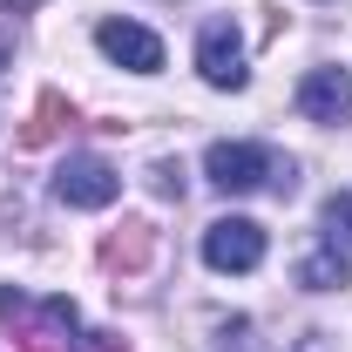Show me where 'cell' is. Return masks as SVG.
<instances>
[{"label":"cell","instance_id":"1","mask_svg":"<svg viewBox=\"0 0 352 352\" xmlns=\"http://www.w3.org/2000/svg\"><path fill=\"white\" fill-rule=\"evenodd\" d=\"M204 176L217 183L223 197H251V190L292 197V190H298V163L278 156L271 142H210V149H204Z\"/></svg>","mask_w":352,"mask_h":352},{"label":"cell","instance_id":"2","mask_svg":"<svg viewBox=\"0 0 352 352\" xmlns=\"http://www.w3.org/2000/svg\"><path fill=\"white\" fill-rule=\"evenodd\" d=\"M0 325L14 332V352H47V346H68L82 311L75 298H28V292H0Z\"/></svg>","mask_w":352,"mask_h":352},{"label":"cell","instance_id":"3","mask_svg":"<svg viewBox=\"0 0 352 352\" xmlns=\"http://www.w3.org/2000/svg\"><path fill=\"white\" fill-rule=\"evenodd\" d=\"M54 197H61L68 210H109V204L122 197V170H116L109 156L82 149V156H68V163L54 170Z\"/></svg>","mask_w":352,"mask_h":352},{"label":"cell","instance_id":"4","mask_svg":"<svg viewBox=\"0 0 352 352\" xmlns=\"http://www.w3.org/2000/svg\"><path fill=\"white\" fill-rule=\"evenodd\" d=\"M204 264H210V271H230V278L258 271V264H264V223H251V217H217L210 230H204Z\"/></svg>","mask_w":352,"mask_h":352},{"label":"cell","instance_id":"5","mask_svg":"<svg viewBox=\"0 0 352 352\" xmlns=\"http://www.w3.org/2000/svg\"><path fill=\"white\" fill-rule=\"evenodd\" d=\"M197 75L210 88H244V75H251V68H244V41H237V28H230L223 14L197 28Z\"/></svg>","mask_w":352,"mask_h":352},{"label":"cell","instance_id":"6","mask_svg":"<svg viewBox=\"0 0 352 352\" xmlns=\"http://www.w3.org/2000/svg\"><path fill=\"white\" fill-rule=\"evenodd\" d=\"M298 109H305V122H325V129L352 122V75L346 68H311L298 82Z\"/></svg>","mask_w":352,"mask_h":352},{"label":"cell","instance_id":"7","mask_svg":"<svg viewBox=\"0 0 352 352\" xmlns=\"http://www.w3.org/2000/svg\"><path fill=\"white\" fill-rule=\"evenodd\" d=\"M95 47H102L116 68H135V75H156V68H163V41H156L149 28H135V21H102V28H95Z\"/></svg>","mask_w":352,"mask_h":352},{"label":"cell","instance_id":"8","mask_svg":"<svg viewBox=\"0 0 352 352\" xmlns=\"http://www.w3.org/2000/svg\"><path fill=\"white\" fill-rule=\"evenodd\" d=\"M149 258H156V223H142V217H129L122 230L102 237V271H116V278L149 271Z\"/></svg>","mask_w":352,"mask_h":352},{"label":"cell","instance_id":"9","mask_svg":"<svg viewBox=\"0 0 352 352\" xmlns=\"http://www.w3.org/2000/svg\"><path fill=\"white\" fill-rule=\"evenodd\" d=\"M298 285H305V292H346L352 285V264H346V251H339V237H325L318 251H305Z\"/></svg>","mask_w":352,"mask_h":352},{"label":"cell","instance_id":"10","mask_svg":"<svg viewBox=\"0 0 352 352\" xmlns=\"http://www.w3.org/2000/svg\"><path fill=\"white\" fill-rule=\"evenodd\" d=\"M68 122H75V109H68V102H61V95L47 88L41 102H34V122L21 129V149H41V142H54V135L68 129Z\"/></svg>","mask_w":352,"mask_h":352},{"label":"cell","instance_id":"11","mask_svg":"<svg viewBox=\"0 0 352 352\" xmlns=\"http://www.w3.org/2000/svg\"><path fill=\"white\" fill-rule=\"evenodd\" d=\"M325 237H346L352 244V190H339V197L325 204Z\"/></svg>","mask_w":352,"mask_h":352},{"label":"cell","instance_id":"12","mask_svg":"<svg viewBox=\"0 0 352 352\" xmlns=\"http://www.w3.org/2000/svg\"><path fill=\"white\" fill-rule=\"evenodd\" d=\"M149 190H156V197H183V163H170V156L149 163Z\"/></svg>","mask_w":352,"mask_h":352},{"label":"cell","instance_id":"13","mask_svg":"<svg viewBox=\"0 0 352 352\" xmlns=\"http://www.w3.org/2000/svg\"><path fill=\"white\" fill-rule=\"evenodd\" d=\"M75 352H129L116 332H88V339H75Z\"/></svg>","mask_w":352,"mask_h":352},{"label":"cell","instance_id":"14","mask_svg":"<svg viewBox=\"0 0 352 352\" xmlns=\"http://www.w3.org/2000/svg\"><path fill=\"white\" fill-rule=\"evenodd\" d=\"M7 68H14V34L0 28V75H7Z\"/></svg>","mask_w":352,"mask_h":352},{"label":"cell","instance_id":"15","mask_svg":"<svg viewBox=\"0 0 352 352\" xmlns=\"http://www.w3.org/2000/svg\"><path fill=\"white\" fill-rule=\"evenodd\" d=\"M7 7H14V14H28V7H41V0H7Z\"/></svg>","mask_w":352,"mask_h":352}]
</instances>
